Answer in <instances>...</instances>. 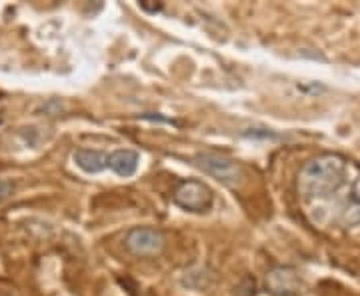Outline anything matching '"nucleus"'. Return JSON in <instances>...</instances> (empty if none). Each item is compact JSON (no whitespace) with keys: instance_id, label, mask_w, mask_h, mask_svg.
<instances>
[{"instance_id":"obj_1","label":"nucleus","mask_w":360,"mask_h":296,"mask_svg":"<svg viewBox=\"0 0 360 296\" xmlns=\"http://www.w3.org/2000/svg\"><path fill=\"white\" fill-rule=\"evenodd\" d=\"M347 174V160L333 155L321 156L304 167L300 181H298V188L307 200L326 198L328 194H335L345 184Z\"/></svg>"},{"instance_id":"obj_2","label":"nucleus","mask_w":360,"mask_h":296,"mask_svg":"<svg viewBox=\"0 0 360 296\" xmlns=\"http://www.w3.org/2000/svg\"><path fill=\"white\" fill-rule=\"evenodd\" d=\"M194 165L205 170L206 174H210L212 179H217L222 184L236 188L243 179H245V170L243 167L226 156L214 155V153H200V155L194 156Z\"/></svg>"},{"instance_id":"obj_3","label":"nucleus","mask_w":360,"mask_h":296,"mask_svg":"<svg viewBox=\"0 0 360 296\" xmlns=\"http://www.w3.org/2000/svg\"><path fill=\"white\" fill-rule=\"evenodd\" d=\"M174 202L191 212H206L212 206V191L198 181H186L174 193Z\"/></svg>"},{"instance_id":"obj_4","label":"nucleus","mask_w":360,"mask_h":296,"mask_svg":"<svg viewBox=\"0 0 360 296\" xmlns=\"http://www.w3.org/2000/svg\"><path fill=\"white\" fill-rule=\"evenodd\" d=\"M127 248L136 257H153L165 248V236L155 229H134L127 236Z\"/></svg>"},{"instance_id":"obj_5","label":"nucleus","mask_w":360,"mask_h":296,"mask_svg":"<svg viewBox=\"0 0 360 296\" xmlns=\"http://www.w3.org/2000/svg\"><path fill=\"white\" fill-rule=\"evenodd\" d=\"M141 156L134 150H115L112 155H106V168L115 170L118 176H132L139 168Z\"/></svg>"},{"instance_id":"obj_6","label":"nucleus","mask_w":360,"mask_h":296,"mask_svg":"<svg viewBox=\"0 0 360 296\" xmlns=\"http://www.w3.org/2000/svg\"><path fill=\"white\" fill-rule=\"evenodd\" d=\"M75 162L80 170L89 172V174H96L106 168V155L101 150H86V148H80L75 153Z\"/></svg>"},{"instance_id":"obj_7","label":"nucleus","mask_w":360,"mask_h":296,"mask_svg":"<svg viewBox=\"0 0 360 296\" xmlns=\"http://www.w3.org/2000/svg\"><path fill=\"white\" fill-rule=\"evenodd\" d=\"M269 286L274 295H290V292H295V288L298 286V281H296L292 272L274 271L269 276Z\"/></svg>"},{"instance_id":"obj_8","label":"nucleus","mask_w":360,"mask_h":296,"mask_svg":"<svg viewBox=\"0 0 360 296\" xmlns=\"http://www.w3.org/2000/svg\"><path fill=\"white\" fill-rule=\"evenodd\" d=\"M255 281L252 278H245L243 283L236 286V292L234 296H255Z\"/></svg>"},{"instance_id":"obj_9","label":"nucleus","mask_w":360,"mask_h":296,"mask_svg":"<svg viewBox=\"0 0 360 296\" xmlns=\"http://www.w3.org/2000/svg\"><path fill=\"white\" fill-rule=\"evenodd\" d=\"M13 193H14L13 181L0 179V202H2V200H6V198H8Z\"/></svg>"},{"instance_id":"obj_10","label":"nucleus","mask_w":360,"mask_h":296,"mask_svg":"<svg viewBox=\"0 0 360 296\" xmlns=\"http://www.w3.org/2000/svg\"><path fill=\"white\" fill-rule=\"evenodd\" d=\"M0 296H4V295H0Z\"/></svg>"}]
</instances>
